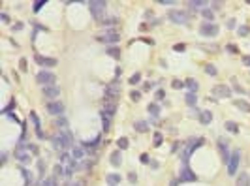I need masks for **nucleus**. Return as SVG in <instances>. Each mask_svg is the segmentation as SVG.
Returning a JSON list of instances; mask_svg holds the SVG:
<instances>
[{
	"label": "nucleus",
	"mask_w": 250,
	"mask_h": 186,
	"mask_svg": "<svg viewBox=\"0 0 250 186\" xmlns=\"http://www.w3.org/2000/svg\"><path fill=\"white\" fill-rule=\"evenodd\" d=\"M160 4H164V6H171L173 2H171V0H160Z\"/></svg>",
	"instance_id": "864d4df0"
},
{
	"label": "nucleus",
	"mask_w": 250,
	"mask_h": 186,
	"mask_svg": "<svg viewBox=\"0 0 250 186\" xmlns=\"http://www.w3.org/2000/svg\"><path fill=\"white\" fill-rule=\"evenodd\" d=\"M141 162H143V164H149L151 160H149V156H147V154H141Z\"/></svg>",
	"instance_id": "8fccbe9b"
},
{
	"label": "nucleus",
	"mask_w": 250,
	"mask_h": 186,
	"mask_svg": "<svg viewBox=\"0 0 250 186\" xmlns=\"http://www.w3.org/2000/svg\"><path fill=\"white\" fill-rule=\"evenodd\" d=\"M147 109H149V113H151L152 117H158V115H160V105H158V104H149Z\"/></svg>",
	"instance_id": "c85d7f7f"
},
{
	"label": "nucleus",
	"mask_w": 250,
	"mask_h": 186,
	"mask_svg": "<svg viewBox=\"0 0 250 186\" xmlns=\"http://www.w3.org/2000/svg\"><path fill=\"white\" fill-rule=\"evenodd\" d=\"M70 186H85V183H81V181H77L75 184H70Z\"/></svg>",
	"instance_id": "bf43d9fd"
},
{
	"label": "nucleus",
	"mask_w": 250,
	"mask_h": 186,
	"mask_svg": "<svg viewBox=\"0 0 250 186\" xmlns=\"http://www.w3.org/2000/svg\"><path fill=\"white\" fill-rule=\"evenodd\" d=\"M141 81V73L137 72V73H134L132 77H130V85H136V83H139Z\"/></svg>",
	"instance_id": "58836bf2"
},
{
	"label": "nucleus",
	"mask_w": 250,
	"mask_h": 186,
	"mask_svg": "<svg viewBox=\"0 0 250 186\" xmlns=\"http://www.w3.org/2000/svg\"><path fill=\"white\" fill-rule=\"evenodd\" d=\"M115 23H117V19H107V21H104L102 24L105 26V24H115Z\"/></svg>",
	"instance_id": "de8ad7c7"
},
{
	"label": "nucleus",
	"mask_w": 250,
	"mask_h": 186,
	"mask_svg": "<svg viewBox=\"0 0 250 186\" xmlns=\"http://www.w3.org/2000/svg\"><path fill=\"white\" fill-rule=\"evenodd\" d=\"M196 102H198V96H196L194 92H188V94H186V104H188L190 107H194Z\"/></svg>",
	"instance_id": "7c9ffc66"
},
{
	"label": "nucleus",
	"mask_w": 250,
	"mask_h": 186,
	"mask_svg": "<svg viewBox=\"0 0 250 186\" xmlns=\"http://www.w3.org/2000/svg\"><path fill=\"white\" fill-rule=\"evenodd\" d=\"M115 113H117V102H115V100H105L102 115H104V117H107V119H111Z\"/></svg>",
	"instance_id": "ddd939ff"
},
{
	"label": "nucleus",
	"mask_w": 250,
	"mask_h": 186,
	"mask_svg": "<svg viewBox=\"0 0 250 186\" xmlns=\"http://www.w3.org/2000/svg\"><path fill=\"white\" fill-rule=\"evenodd\" d=\"M0 19H2V21H4V23H9V17H8V15H6V13H2V15H0Z\"/></svg>",
	"instance_id": "603ef678"
},
{
	"label": "nucleus",
	"mask_w": 250,
	"mask_h": 186,
	"mask_svg": "<svg viewBox=\"0 0 250 186\" xmlns=\"http://www.w3.org/2000/svg\"><path fill=\"white\" fill-rule=\"evenodd\" d=\"M235 107L245 111V113H250V104H247L245 100H235Z\"/></svg>",
	"instance_id": "393cba45"
},
{
	"label": "nucleus",
	"mask_w": 250,
	"mask_h": 186,
	"mask_svg": "<svg viewBox=\"0 0 250 186\" xmlns=\"http://www.w3.org/2000/svg\"><path fill=\"white\" fill-rule=\"evenodd\" d=\"M218 151H220V154H222V162H224V164H228V162H230V158H231L230 149H228V141L218 139Z\"/></svg>",
	"instance_id": "4468645a"
},
{
	"label": "nucleus",
	"mask_w": 250,
	"mask_h": 186,
	"mask_svg": "<svg viewBox=\"0 0 250 186\" xmlns=\"http://www.w3.org/2000/svg\"><path fill=\"white\" fill-rule=\"evenodd\" d=\"M179 181H181V183H194V181H198V175H196L188 166H184V167L181 169V173H179Z\"/></svg>",
	"instance_id": "1a4fd4ad"
},
{
	"label": "nucleus",
	"mask_w": 250,
	"mask_h": 186,
	"mask_svg": "<svg viewBox=\"0 0 250 186\" xmlns=\"http://www.w3.org/2000/svg\"><path fill=\"white\" fill-rule=\"evenodd\" d=\"M237 186H250V177L248 173H241L237 179Z\"/></svg>",
	"instance_id": "a878e982"
},
{
	"label": "nucleus",
	"mask_w": 250,
	"mask_h": 186,
	"mask_svg": "<svg viewBox=\"0 0 250 186\" xmlns=\"http://www.w3.org/2000/svg\"><path fill=\"white\" fill-rule=\"evenodd\" d=\"M171 85H173V88H184V87H186V83H183V81H179V79H175Z\"/></svg>",
	"instance_id": "79ce46f5"
},
{
	"label": "nucleus",
	"mask_w": 250,
	"mask_h": 186,
	"mask_svg": "<svg viewBox=\"0 0 250 186\" xmlns=\"http://www.w3.org/2000/svg\"><path fill=\"white\" fill-rule=\"evenodd\" d=\"M156 98H158V100L164 98V90H158V92H156Z\"/></svg>",
	"instance_id": "4d7b16f0"
},
{
	"label": "nucleus",
	"mask_w": 250,
	"mask_h": 186,
	"mask_svg": "<svg viewBox=\"0 0 250 186\" xmlns=\"http://www.w3.org/2000/svg\"><path fill=\"white\" fill-rule=\"evenodd\" d=\"M186 87L190 88V92H194V94H196L199 85H198V81H196V79H186Z\"/></svg>",
	"instance_id": "cd10ccee"
},
{
	"label": "nucleus",
	"mask_w": 250,
	"mask_h": 186,
	"mask_svg": "<svg viewBox=\"0 0 250 186\" xmlns=\"http://www.w3.org/2000/svg\"><path fill=\"white\" fill-rule=\"evenodd\" d=\"M102 120H104V130H109V119L102 115Z\"/></svg>",
	"instance_id": "a18cd8bd"
},
{
	"label": "nucleus",
	"mask_w": 250,
	"mask_h": 186,
	"mask_svg": "<svg viewBox=\"0 0 250 186\" xmlns=\"http://www.w3.org/2000/svg\"><path fill=\"white\" fill-rule=\"evenodd\" d=\"M205 72H207L209 75H216V73H218V72H216V68H215L213 64H207V66H205Z\"/></svg>",
	"instance_id": "4c0bfd02"
},
{
	"label": "nucleus",
	"mask_w": 250,
	"mask_h": 186,
	"mask_svg": "<svg viewBox=\"0 0 250 186\" xmlns=\"http://www.w3.org/2000/svg\"><path fill=\"white\" fill-rule=\"evenodd\" d=\"M128 181H130V183H136V181H137V177H136V173H130V177H128Z\"/></svg>",
	"instance_id": "3c124183"
},
{
	"label": "nucleus",
	"mask_w": 250,
	"mask_h": 186,
	"mask_svg": "<svg viewBox=\"0 0 250 186\" xmlns=\"http://www.w3.org/2000/svg\"><path fill=\"white\" fill-rule=\"evenodd\" d=\"M198 119H199L201 124H211V120H213V113H211V111H201V113L198 115Z\"/></svg>",
	"instance_id": "aec40b11"
},
{
	"label": "nucleus",
	"mask_w": 250,
	"mask_h": 186,
	"mask_svg": "<svg viewBox=\"0 0 250 186\" xmlns=\"http://www.w3.org/2000/svg\"><path fill=\"white\" fill-rule=\"evenodd\" d=\"M83 154H85V149L83 147H73V151H72V158L77 162V160H81L83 158Z\"/></svg>",
	"instance_id": "b1692460"
},
{
	"label": "nucleus",
	"mask_w": 250,
	"mask_h": 186,
	"mask_svg": "<svg viewBox=\"0 0 250 186\" xmlns=\"http://www.w3.org/2000/svg\"><path fill=\"white\" fill-rule=\"evenodd\" d=\"M98 143H100V137H96V139H92V141H83L81 145H83V149H85V151H94Z\"/></svg>",
	"instance_id": "5701e85b"
},
{
	"label": "nucleus",
	"mask_w": 250,
	"mask_h": 186,
	"mask_svg": "<svg viewBox=\"0 0 250 186\" xmlns=\"http://www.w3.org/2000/svg\"><path fill=\"white\" fill-rule=\"evenodd\" d=\"M45 4H47V0H38V2H34V6H32V11H36V13H38V11H40V9L45 6Z\"/></svg>",
	"instance_id": "473e14b6"
},
{
	"label": "nucleus",
	"mask_w": 250,
	"mask_h": 186,
	"mask_svg": "<svg viewBox=\"0 0 250 186\" xmlns=\"http://www.w3.org/2000/svg\"><path fill=\"white\" fill-rule=\"evenodd\" d=\"M36 81L41 85V87H53L56 83V75L49 70H41L38 75H36Z\"/></svg>",
	"instance_id": "20e7f679"
},
{
	"label": "nucleus",
	"mask_w": 250,
	"mask_h": 186,
	"mask_svg": "<svg viewBox=\"0 0 250 186\" xmlns=\"http://www.w3.org/2000/svg\"><path fill=\"white\" fill-rule=\"evenodd\" d=\"M199 32H201L203 36H216V34L220 32V28H218V24H215V23H205V24H201Z\"/></svg>",
	"instance_id": "9b49d317"
},
{
	"label": "nucleus",
	"mask_w": 250,
	"mask_h": 186,
	"mask_svg": "<svg viewBox=\"0 0 250 186\" xmlns=\"http://www.w3.org/2000/svg\"><path fill=\"white\" fill-rule=\"evenodd\" d=\"M88 9H90V15L94 19H102L104 13H105V9H107V2H104V0H92L88 4Z\"/></svg>",
	"instance_id": "7ed1b4c3"
},
{
	"label": "nucleus",
	"mask_w": 250,
	"mask_h": 186,
	"mask_svg": "<svg viewBox=\"0 0 250 186\" xmlns=\"http://www.w3.org/2000/svg\"><path fill=\"white\" fill-rule=\"evenodd\" d=\"M173 49H175V51H184V43H175Z\"/></svg>",
	"instance_id": "49530a36"
},
{
	"label": "nucleus",
	"mask_w": 250,
	"mask_h": 186,
	"mask_svg": "<svg viewBox=\"0 0 250 186\" xmlns=\"http://www.w3.org/2000/svg\"><path fill=\"white\" fill-rule=\"evenodd\" d=\"M154 87V83H145V90H151Z\"/></svg>",
	"instance_id": "5fc2aeb1"
},
{
	"label": "nucleus",
	"mask_w": 250,
	"mask_h": 186,
	"mask_svg": "<svg viewBox=\"0 0 250 186\" xmlns=\"http://www.w3.org/2000/svg\"><path fill=\"white\" fill-rule=\"evenodd\" d=\"M130 98H132L134 102H139V98H141V92H139V90H132V92H130Z\"/></svg>",
	"instance_id": "ea45409f"
},
{
	"label": "nucleus",
	"mask_w": 250,
	"mask_h": 186,
	"mask_svg": "<svg viewBox=\"0 0 250 186\" xmlns=\"http://www.w3.org/2000/svg\"><path fill=\"white\" fill-rule=\"evenodd\" d=\"M98 40H100L102 43H117V41L120 40V36H119V32H115V30H109V32H105V34L98 36Z\"/></svg>",
	"instance_id": "f8f14e48"
},
{
	"label": "nucleus",
	"mask_w": 250,
	"mask_h": 186,
	"mask_svg": "<svg viewBox=\"0 0 250 186\" xmlns=\"http://www.w3.org/2000/svg\"><path fill=\"white\" fill-rule=\"evenodd\" d=\"M237 32H239V36H247V34L250 32V28H248V26H245V24H243V26H241V28H239Z\"/></svg>",
	"instance_id": "37998d69"
},
{
	"label": "nucleus",
	"mask_w": 250,
	"mask_h": 186,
	"mask_svg": "<svg viewBox=\"0 0 250 186\" xmlns=\"http://www.w3.org/2000/svg\"><path fill=\"white\" fill-rule=\"evenodd\" d=\"M15 158L21 162V164H28L30 162V151H28V145H24V143H19L17 147H15Z\"/></svg>",
	"instance_id": "39448f33"
},
{
	"label": "nucleus",
	"mask_w": 250,
	"mask_h": 186,
	"mask_svg": "<svg viewBox=\"0 0 250 186\" xmlns=\"http://www.w3.org/2000/svg\"><path fill=\"white\" fill-rule=\"evenodd\" d=\"M243 62H245L247 66H250V56H245V58H243Z\"/></svg>",
	"instance_id": "13d9d810"
},
{
	"label": "nucleus",
	"mask_w": 250,
	"mask_h": 186,
	"mask_svg": "<svg viewBox=\"0 0 250 186\" xmlns=\"http://www.w3.org/2000/svg\"><path fill=\"white\" fill-rule=\"evenodd\" d=\"M23 28V24L21 23H15V26H13V30H21Z\"/></svg>",
	"instance_id": "6e6d98bb"
},
{
	"label": "nucleus",
	"mask_w": 250,
	"mask_h": 186,
	"mask_svg": "<svg viewBox=\"0 0 250 186\" xmlns=\"http://www.w3.org/2000/svg\"><path fill=\"white\" fill-rule=\"evenodd\" d=\"M201 15H203L209 23H213V19H215V13H213L211 9H207V8H205V9H201Z\"/></svg>",
	"instance_id": "2f4dec72"
},
{
	"label": "nucleus",
	"mask_w": 250,
	"mask_h": 186,
	"mask_svg": "<svg viewBox=\"0 0 250 186\" xmlns=\"http://www.w3.org/2000/svg\"><path fill=\"white\" fill-rule=\"evenodd\" d=\"M66 162H70V156H68L66 152H62V154H60V164H66Z\"/></svg>",
	"instance_id": "c03bdc74"
},
{
	"label": "nucleus",
	"mask_w": 250,
	"mask_h": 186,
	"mask_svg": "<svg viewBox=\"0 0 250 186\" xmlns=\"http://www.w3.org/2000/svg\"><path fill=\"white\" fill-rule=\"evenodd\" d=\"M239 162H241V151H233V152H231V158H230V162H228V175H230V177L237 175Z\"/></svg>",
	"instance_id": "423d86ee"
},
{
	"label": "nucleus",
	"mask_w": 250,
	"mask_h": 186,
	"mask_svg": "<svg viewBox=\"0 0 250 186\" xmlns=\"http://www.w3.org/2000/svg\"><path fill=\"white\" fill-rule=\"evenodd\" d=\"M130 141H128V137H119L117 139V145H119V151H124V149H128L130 145H128Z\"/></svg>",
	"instance_id": "c756f323"
},
{
	"label": "nucleus",
	"mask_w": 250,
	"mask_h": 186,
	"mask_svg": "<svg viewBox=\"0 0 250 186\" xmlns=\"http://www.w3.org/2000/svg\"><path fill=\"white\" fill-rule=\"evenodd\" d=\"M51 145H53L55 149H60V151H66V149L73 147V136H72V132H70L68 128L58 130V132L51 137Z\"/></svg>",
	"instance_id": "f257e3e1"
},
{
	"label": "nucleus",
	"mask_w": 250,
	"mask_h": 186,
	"mask_svg": "<svg viewBox=\"0 0 250 186\" xmlns=\"http://www.w3.org/2000/svg\"><path fill=\"white\" fill-rule=\"evenodd\" d=\"M162 141H164L162 134H160V132H156V134H154V147H160V145H162Z\"/></svg>",
	"instance_id": "f704fd0d"
},
{
	"label": "nucleus",
	"mask_w": 250,
	"mask_h": 186,
	"mask_svg": "<svg viewBox=\"0 0 250 186\" xmlns=\"http://www.w3.org/2000/svg\"><path fill=\"white\" fill-rule=\"evenodd\" d=\"M188 8H190V9H199V8H207V2H205V0H190V2H188Z\"/></svg>",
	"instance_id": "4be33fe9"
},
{
	"label": "nucleus",
	"mask_w": 250,
	"mask_h": 186,
	"mask_svg": "<svg viewBox=\"0 0 250 186\" xmlns=\"http://www.w3.org/2000/svg\"><path fill=\"white\" fill-rule=\"evenodd\" d=\"M213 94L222 96V98H230V96H231V90H230V87H226V85H216V87L213 88Z\"/></svg>",
	"instance_id": "f3484780"
},
{
	"label": "nucleus",
	"mask_w": 250,
	"mask_h": 186,
	"mask_svg": "<svg viewBox=\"0 0 250 186\" xmlns=\"http://www.w3.org/2000/svg\"><path fill=\"white\" fill-rule=\"evenodd\" d=\"M109 160H111V166H115V167H119V166L122 164V154H120V151H115V152H111V156H109Z\"/></svg>",
	"instance_id": "6ab92c4d"
},
{
	"label": "nucleus",
	"mask_w": 250,
	"mask_h": 186,
	"mask_svg": "<svg viewBox=\"0 0 250 186\" xmlns=\"http://www.w3.org/2000/svg\"><path fill=\"white\" fill-rule=\"evenodd\" d=\"M107 55H111L113 58H119L120 56V49L119 47H111V49H107Z\"/></svg>",
	"instance_id": "72a5a7b5"
},
{
	"label": "nucleus",
	"mask_w": 250,
	"mask_h": 186,
	"mask_svg": "<svg viewBox=\"0 0 250 186\" xmlns=\"http://www.w3.org/2000/svg\"><path fill=\"white\" fill-rule=\"evenodd\" d=\"M134 130L139 132V134H145V132H149V122L147 120H136L134 122Z\"/></svg>",
	"instance_id": "a211bd4d"
},
{
	"label": "nucleus",
	"mask_w": 250,
	"mask_h": 186,
	"mask_svg": "<svg viewBox=\"0 0 250 186\" xmlns=\"http://www.w3.org/2000/svg\"><path fill=\"white\" fill-rule=\"evenodd\" d=\"M34 58H36V62H38V64H41L43 68H55V66H56V60H55V58H47V56L43 58L41 55H36Z\"/></svg>",
	"instance_id": "dca6fc26"
},
{
	"label": "nucleus",
	"mask_w": 250,
	"mask_h": 186,
	"mask_svg": "<svg viewBox=\"0 0 250 186\" xmlns=\"http://www.w3.org/2000/svg\"><path fill=\"white\" fill-rule=\"evenodd\" d=\"M169 19H171V23H175V24H186L190 17H188V13L183 11V9H171V11H169Z\"/></svg>",
	"instance_id": "0eeeda50"
},
{
	"label": "nucleus",
	"mask_w": 250,
	"mask_h": 186,
	"mask_svg": "<svg viewBox=\"0 0 250 186\" xmlns=\"http://www.w3.org/2000/svg\"><path fill=\"white\" fill-rule=\"evenodd\" d=\"M23 175H24L26 186H30V184H32V173H30V171H26V169H23Z\"/></svg>",
	"instance_id": "e433bc0d"
},
{
	"label": "nucleus",
	"mask_w": 250,
	"mask_h": 186,
	"mask_svg": "<svg viewBox=\"0 0 250 186\" xmlns=\"http://www.w3.org/2000/svg\"><path fill=\"white\" fill-rule=\"evenodd\" d=\"M224 126H226V130H230L231 134H237V132H239V124H237V122H233V120H226V124H224Z\"/></svg>",
	"instance_id": "bb28decb"
},
{
	"label": "nucleus",
	"mask_w": 250,
	"mask_h": 186,
	"mask_svg": "<svg viewBox=\"0 0 250 186\" xmlns=\"http://www.w3.org/2000/svg\"><path fill=\"white\" fill-rule=\"evenodd\" d=\"M43 96H45V98H49V100L53 102L55 98H58V96H60V88H58L56 85H53V87H43Z\"/></svg>",
	"instance_id": "2eb2a0df"
},
{
	"label": "nucleus",
	"mask_w": 250,
	"mask_h": 186,
	"mask_svg": "<svg viewBox=\"0 0 250 186\" xmlns=\"http://www.w3.org/2000/svg\"><path fill=\"white\" fill-rule=\"evenodd\" d=\"M45 107H47V113H49V115H55V117H60V115L64 113V104H62L60 100H53V102H49Z\"/></svg>",
	"instance_id": "6e6552de"
},
{
	"label": "nucleus",
	"mask_w": 250,
	"mask_h": 186,
	"mask_svg": "<svg viewBox=\"0 0 250 186\" xmlns=\"http://www.w3.org/2000/svg\"><path fill=\"white\" fill-rule=\"evenodd\" d=\"M105 183L109 186H117L120 183V175H117V173H109V175H105Z\"/></svg>",
	"instance_id": "412c9836"
},
{
	"label": "nucleus",
	"mask_w": 250,
	"mask_h": 186,
	"mask_svg": "<svg viewBox=\"0 0 250 186\" xmlns=\"http://www.w3.org/2000/svg\"><path fill=\"white\" fill-rule=\"evenodd\" d=\"M43 186H56V181H55V177H47V179L43 181Z\"/></svg>",
	"instance_id": "a19ab883"
},
{
	"label": "nucleus",
	"mask_w": 250,
	"mask_h": 186,
	"mask_svg": "<svg viewBox=\"0 0 250 186\" xmlns=\"http://www.w3.org/2000/svg\"><path fill=\"white\" fill-rule=\"evenodd\" d=\"M203 143H205V141H203V137H198V139H190V141L184 145V152H183V164H184V166L188 164V158H190V154H192L196 149H199Z\"/></svg>",
	"instance_id": "f03ea898"
},
{
	"label": "nucleus",
	"mask_w": 250,
	"mask_h": 186,
	"mask_svg": "<svg viewBox=\"0 0 250 186\" xmlns=\"http://www.w3.org/2000/svg\"><path fill=\"white\" fill-rule=\"evenodd\" d=\"M119 96H120V87H119V83H111V85L105 87V98H107V100H115V102H117Z\"/></svg>",
	"instance_id": "9d476101"
},
{
	"label": "nucleus",
	"mask_w": 250,
	"mask_h": 186,
	"mask_svg": "<svg viewBox=\"0 0 250 186\" xmlns=\"http://www.w3.org/2000/svg\"><path fill=\"white\" fill-rule=\"evenodd\" d=\"M66 171H64V167H62V164H58V166H55V177H62Z\"/></svg>",
	"instance_id": "c9c22d12"
},
{
	"label": "nucleus",
	"mask_w": 250,
	"mask_h": 186,
	"mask_svg": "<svg viewBox=\"0 0 250 186\" xmlns=\"http://www.w3.org/2000/svg\"><path fill=\"white\" fill-rule=\"evenodd\" d=\"M228 28H230V30L235 28V19H230V21H228Z\"/></svg>",
	"instance_id": "09e8293b"
}]
</instances>
